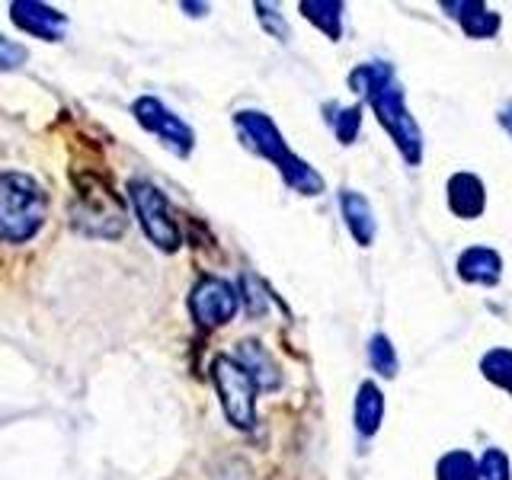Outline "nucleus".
Instances as JSON below:
<instances>
[{"label": "nucleus", "instance_id": "12", "mask_svg": "<svg viewBox=\"0 0 512 480\" xmlns=\"http://www.w3.org/2000/svg\"><path fill=\"white\" fill-rule=\"evenodd\" d=\"M234 362L247 368V375L256 381V388L260 391H279L282 388V368L260 340H240L234 349Z\"/></svg>", "mask_w": 512, "mask_h": 480}, {"label": "nucleus", "instance_id": "24", "mask_svg": "<svg viewBox=\"0 0 512 480\" xmlns=\"http://www.w3.org/2000/svg\"><path fill=\"white\" fill-rule=\"evenodd\" d=\"M253 10H256V20L263 23V29L266 32H272V39H279V42H288V23H285V16L279 13V7L276 4H253Z\"/></svg>", "mask_w": 512, "mask_h": 480}, {"label": "nucleus", "instance_id": "9", "mask_svg": "<svg viewBox=\"0 0 512 480\" xmlns=\"http://www.w3.org/2000/svg\"><path fill=\"white\" fill-rule=\"evenodd\" d=\"M10 20L26 36H36L42 42H61L64 29H68V16L48 4H39V0H16V4H10Z\"/></svg>", "mask_w": 512, "mask_h": 480}, {"label": "nucleus", "instance_id": "16", "mask_svg": "<svg viewBox=\"0 0 512 480\" xmlns=\"http://www.w3.org/2000/svg\"><path fill=\"white\" fill-rule=\"evenodd\" d=\"M301 16L308 23H314L330 42L343 39V4L340 0H301Z\"/></svg>", "mask_w": 512, "mask_h": 480}, {"label": "nucleus", "instance_id": "10", "mask_svg": "<svg viewBox=\"0 0 512 480\" xmlns=\"http://www.w3.org/2000/svg\"><path fill=\"white\" fill-rule=\"evenodd\" d=\"M445 199H448V208H452V215H458L464 221H474L484 215V208H487V186L477 173L458 170L448 176Z\"/></svg>", "mask_w": 512, "mask_h": 480}, {"label": "nucleus", "instance_id": "15", "mask_svg": "<svg viewBox=\"0 0 512 480\" xmlns=\"http://www.w3.org/2000/svg\"><path fill=\"white\" fill-rule=\"evenodd\" d=\"M352 416H356V432L365 439H372L381 429L384 420V394L375 381H362L356 391V407H352Z\"/></svg>", "mask_w": 512, "mask_h": 480}, {"label": "nucleus", "instance_id": "1", "mask_svg": "<svg viewBox=\"0 0 512 480\" xmlns=\"http://www.w3.org/2000/svg\"><path fill=\"white\" fill-rule=\"evenodd\" d=\"M234 128H237L240 141H244L253 154H260L263 160H269V164L279 170L288 189L301 192V196H320V192H324V176H320L308 160H301L292 148H288L279 125L272 122L266 112L240 109V112H234Z\"/></svg>", "mask_w": 512, "mask_h": 480}, {"label": "nucleus", "instance_id": "21", "mask_svg": "<svg viewBox=\"0 0 512 480\" xmlns=\"http://www.w3.org/2000/svg\"><path fill=\"white\" fill-rule=\"evenodd\" d=\"M240 301H244V308H247L250 317H263L269 311L272 295H269V288L263 285V279H256L253 272H244V276H240Z\"/></svg>", "mask_w": 512, "mask_h": 480}, {"label": "nucleus", "instance_id": "27", "mask_svg": "<svg viewBox=\"0 0 512 480\" xmlns=\"http://www.w3.org/2000/svg\"><path fill=\"white\" fill-rule=\"evenodd\" d=\"M180 10H186L189 16H205L208 13V4H180Z\"/></svg>", "mask_w": 512, "mask_h": 480}, {"label": "nucleus", "instance_id": "5", "mask_svg": "<svg viewBox=\"0 0 512 480\" xmlns=\"http://www.w3.org/2000/svg\"><path fill=\"white\" fill-rule=\"evenodd\" d=\"M212 381L218 388L221 407L228 423L237 429L256 426V381L247 375L244 365H237L234 356H215L212 359Z\"/></svg>", "mask_w": 512, "mask_h": 480}, {"label": "nucleus", "instance_id": "22", "mask_svg": "<svg viewBox=\"0 0 512 480\" xmlns=\"http://www.w3.org/2000/svg\"><path fill=\"white\" fill-rule=\"evenodd\" d=\"M327 112H333V116H327L333 122V132H336V141L340 144H356L359 138V128H362V106H349V109H336L333 103L327 106Z\"/></svg>", "mask_w": 512, "mask_h": 480}, {"label": "nucleus", "instance_id": "11", "mask_svg": "<svg viewBox=\"0 0 512 480\" xmlns=\"http://www.w3.org/2000/svg\"><path fill=\"white\" fill-rule=\"evenodd\" d=\"M439 7L448 16H455L468 39H493L503 26L500 13L490 10L487 4H480V0H442Z\"/></svg>", "mask_w": 512, "mask_h": 480}, {"label": "nucleus", "instance_id": "26", "mask_svg": "<svg viewBox=\"0 0 512 480\" xmlns=\"http://www.w3.org/2000/svg\"><path fill=\"white\" fill-rule=\"evenodd\" d=\"M500 125L509 132V138H512V100L500 109Z\"/></svg>", "mask_w": 512, "mask_h": 480}, {"label": "nucleus", "instance_id": "14", "mask_svg": "<svg viewBox=\"0 0 512 480\" xmlns=\"http://www.w3.org/2000/svg\"><path fill=\"white\" fill-rule=\"evenodd\" d=\"M340 212L346 218L349 234L356 237V244L359 247H372V240L378 234V221H375V212H372V202H368L356 189H340Z\"/></svg>", "mask_w": 512, "mask_h": 480}, {"label": "nucleus", "instance_id": "19", "mask_svg": "<svg viewBox=\"0 0 512 480\" xmlns=\"http://www.w3.org/2000/svg\"><path fill=\"white\" fill-rule=\"evenodd\" d=\"M436 480H480V468L471 452L464 448H452L445 452L436 464Z\"/></svg>", "mask_w": 512, "mask_h": 480}, {"label": "nucleus", "instance_id": "6", "mask_svg": "<svg viewBox=\"0 0 512 480\" xmlns=\"http://www.w3.org/2000/svg\"><path fill=\"white\" fill-rule=\"evenodd\" d=\"M128 199H132L135 215H138L141 228H144V234H148V240L154 247H160L164 253H176L183 247L180 224H176V218L170 212L167 196L154 183L132 180V183H128Z\"/></svg>", "mask_w": 512, "mask_h": 480}, {"label": "nucleus", "instance_id": "18", "mask_svg": "<svg viewBox=\"0 0 512 480\" xmlns=\"http://www.w3.org/2000/svg\"><path fill=\"white\" fill-rule=\"evenodd\" d=\"M480 375H484L493 388H500L512 397V349L496 346L480 356Z\"/></svg>", "mask_w": 512, "mask_h": 480}, {"label": "nucleus", "instance_id": "20", "mask_svg": "<svg viewBox=\"0 0 512 480\" xmlns=\"http://www.w3.org/2000/svg\"><path fill=\"white\" fill-rule=\"evenodd\" d=\"M365 349H368V365H372L381 378H394L397 375L400 362H397V349H394L388 333H372V336H368Z\"/></svg>", "mask_w": 512, "mask_h": 480}, {"label": "nucleus", "instance_id": "25", "mask_svg": "<svg viewBox=\"0 0 512 480\" xmlns=\"http://www.w3.org/2000/svg\"><path fill=\"white\" fill-rule=\"evenodd\" d=\"M26 61H29L26 45L0 36V71H16V68H23Z\"/></svg>", "mask_w": 512, "mask_h": 480}, {"label": "nucleus", "instance_id": "3", "mask_svg": "<svg viewBox=\"0 0 512 480\" xmlns=\"http://www.w3.org/2000/svg\"><path fill=\"white\" fill-rule=\"evenodd\" d=\"M71 224L74 231L87 237H122L128 215L122 199L112 192L106 183H100L96 176H84L77 183V196L71 205Z\"/></svg>", "mask_w": 512, "mask_h": 480}, {"label": "nucleus", "instance_id": "8", "mask_svg": "<svg viewBox=\"0 0 512 480\" xmlns=\"http://www.w3.org/2000/svg\"><path fill=\"white\" fill-rule=\"evenodd\" d=\"M237 308H240V292L228 279L202 276L196 285H192V292H189V314L205 330L231 324Z\"/></svg>", "mask_w": 512, "mask_h": 480}, {"label": "nucleus", "instance_id": "7", "mask_svg": "<svg viewBox=\"0 0 512 480\" xmlns=\"http://www.w3.org/2000/svg\"><path fill=\"white\" fill-rule=\"evenodd\" d=\"M132 112L144 132L160 138V144H164L167 151H173L176 157H189L192 148H196V132H192V125L183 122L173 109H167L157 96H138Z\"/></svg>", "mask_w": 512, "mask_h": 480}, {"label": "nucleus", "instance_id": "23", "mask_svg": "<svg viewBox=\"0 0 512 480\" xmlns=\"http://www.w3.org/2000/svg\"><path fill=\"white\" fill-rule=\"evenodd\" d=\"M480 468V480H512V468H509V455L503 452V448L490 445L484 458L477 461Z\"/></svg>", "mask_w": 512, "mask_h": 480}, {"label": "nucleus", "instance_id": "4", "mask_svg": "<svg viewBox=\"0 0 512 480\" xmlns=\"http://www.w3.org/2000/svg\"><path fill=\"white\" fill-rule=\"evenodd\" d=\"M368 106H372L384 132L391 135L400 157H404L410 167H420L423 164V128L407 109V96H404V87L397 84V77L368 96Z\"/></svg>", "mask_w": 512, "mask_h": 480}, {"label": "nucleus", "instance_id": "13", "mask_svg": "<svg viewBox=\"0 0 512 480\" xmlns=\"http://www.w3.org/2000/svg\"><path fill=\"white\" fill-rule=\"evenodd\" d=\"M458 279L468 285L496 288L503 279V256L493 247H468L458 256Z\"/></svg>", "mask_w": 512, "mask_h": 480}, {"label": "nucleus", "instance_id": "2", "mask_svg": "<svg viewBox=\"0 0 512 480\" xmlns=\"http://www.w3.org/2000/svg\"><path fill=\"white\" fill-rule=\"evenodd\" d=\"M45 189L26 173H0V240L26 244L45 224Z\"/></svg>", "mask_w": 512, "mask_h": 480}, {"label": "nucleus", "instance_id": "17", "mask_svg": "<svg viewBox=\"0 0 512 480\" xmlns=\"http://www.w3.org/2000/svg\"><path fill=\"white\" fill-rule=\"evenodd\" d=\"M394 77H397L394 64H388V61H362V64H356V68L349 71L346 84H349V90L356 93V96L368 100V96H372L378 87H384Z\"/></svg>", "mask_w": 512, "mask_h": 480}]
</instances>
